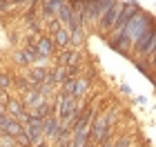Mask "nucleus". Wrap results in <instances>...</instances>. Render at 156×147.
Returning <instances> with one entry per match:
<instances>
[{
	"mask_svg": "<svg viewBox=\"0 0 156 147\" xmlns=\"http://www.w3.org/2000/svg\"><path fill=\"white\" fill-rule=\"evenodd\" d=\"M152 20H154V18H152V13H147V11H140L136 18H132L129 23L125 25L123 33H125V36L132 40V43H136V40H138L140 36H143V31H145L147 27L152 25Z\"/></svg>",
	"mask_w": 156,
	"mask_h": 147,
	"instance_id": "nucleus-1",
	"label": "nucleus"
},
{
	"mask_svg": "<svg viewBox=\"0 0 156 147\" xmlns=\"http://www.w3.org/2000/svg\"><path fill=\"white\" fill-rule=\"evenodd\" d=\"M140 11H143V7L138 5V0H127V2H123V9H120V16H118L112 33H120V31L125 29V25L129 23L132 18H136Z\"/></svg>",
	"mask_w": 156,
	"mask_h": 147,
	"instance_id": "nucleus-2",
	"label": "nucleus"
},
{
	"mask_svg": "<svg viewBox=\"0 0 156 147\" xmlns=\"http://www.w3.org/2000/svg\"><path fill=\"white\" fill-rule=\"evenodd\" d=\"M120 9H123V2H116L109 7L107 9V13H105V16L98 20V23H101V29H98V36L101 38H107L109 36V31L114 29V25H116V20H118V16H120Z\"/></svg>",
	"mask_w": 156,
	"mask_h": 147,
	"instance_id": "nucleus-3",
	"label": "nucleus"
},
{
	"mask_svg": "<svg viewBox=\"0 0 156 147\" xmlns=\"http://www.w3.org/2000/svg\"><path fill=\"white\" fill-rule=\"evenodd\" d=\"M116 0H89L87 2V25H98V20L107 13V9Z\"/></svg>",
	"mask_w": 156,
	"mask_h": 147,
	"instance_id": "nucleus-4",
	"label": "nucleus"
},
{
	"mask_svg": "<svg viewBox=\"0 0 156 147\" xmlns=\"http://www.w3.org/2000/svg\"><path fill=\"white\" fill-rule=\"evenodd\" d=\"M74 111H76V98L65 96V94H58V100H56V114H58L60 127L74 116Z\"/></svg>",
	"mask_w": 156,
	"mask_h": 147,
	"instance_id": "nucleus-5",
	"label": "nucleus"
},
{
	"mask_svg": "<svg viewBox=\"0 0 156 147\" xmlns=\"http://www.w3.org/2000/svg\"><path fill=\"white\" fill-rule=\"evenodd\" d=\"M154 40H156V18L152 20V25L143 31V36H140L136 43H134V51L140 54V56H145V54H147V49L154 45Z\"/></svg>",
	"mask_w": 156,
	"mask_h": 147,
	"instance_id": "nucleus-6",
	"label": "nucleus"
},
{
	"mask_svg": "<svg viewBox=\"0 0 156 147\" xmlns=\"http://www.w3.org/2000/svg\"><path fill=\"white\" fill-rule=\"evenodd\" d=\"M27 127L23 129L27 136H29V141L31 143H38L40 141V136H42V121H36V118H29L27 116Z\"/></svg>",
	"mask_w": 156,
	"mask_h": 147,
	"instance_id": "nucleus-7",
	"label": "nucleus"
},
{
	"mask_svg": "<svg viewBox=\"0 0 156 147\" xmlns=\"http://www.w3.org/2000/svg\"><path fill=\"white\" fill-rule=\"evenodd\" d=\"M0 131L2 134H7V136H13L16 138L20 131H23V125H20L16 118H11V116H5V121H2V125H0Z\"/></svg>",
	"mask_w": 156,
	"mask_h": 147,
	"instance_id": "nucleus-8",
	"label": "nucleus"
},
{
	"mask_svg": "<svg viewBox=\"0 0 156 147\" xmlns=\"http://www.w3.org/2000/svg\"><path fill=\"white\" fill-rule=\"evenodd\" d=\"M60 129H62V127H60V121H58V118L47 116L45 121H42V134H45L47 138H56Z\"/></svg>",
	"mask_w": 156,
	"mask_h": 147,
	"instance_id": "nucleus-9",
	"label": "nucleus"
},
{
	"mask_svg": "<svg viewBox=\"0 0 156 147\" xmlns=\"http://www.w3.org/2000/svg\"><path fill=\"white\" fill-rule=\"evenodd\" d=\"M47 76H49V72H47L45 67H34L31 72H29V76H27V80H29L31 87H40L42 82L47 80Z\"/></svg>",
	"mask_w": 156,
	"mask_h": 147,
	"instance_id": "nucleus-10",
	"label": "nucleus"
},
{
	"mask_svg": "<svg viewBox=\"0 0 156 147\" xmlns=\"http://www.w3.org/2000/svg\"><path fill=\"white\" fill-rule=\"evenodd\" d=\"M51 111H54V107L45 100V103H40L38 107H34L27 116H29V118H36V121H45L47 116H51Z\"/></svg>",
	"mask_w": 156,
	"mask_h": 147,
	"instance_id": "nucleus-11",
	"label": "nucleus"
},
{
	"mask_svg": "<svg viewBox=\"0 0 156 147\" xmlns=\"http://www.w3.org/2000/svg\"><path fill=\"white\" fill-rule=\"evenodd\" d=\"M7 109L11 111V118H23V121H27V114H25V107H23V103L16 100V98H7Z\"/></svg>",
	"mask_w": 156,
	"mask_h": 147,
	"instance_id": "nucleus-12",
	"label": "nucleus"
},
{
	"mask_svg": "<svg viewBox=\"0 0 156 147\" xmlns=\"http://www.w3.org/2000/svg\"><path fill=\"white\" fill-rule=\"evenodd\" d=\"M78 58H80L78 51H74V49H62L58 65H62V67H74V65H78Z\"/></svg>",
	"mask_w": 156,
	"mask_h": 147,
	"instance_id": "nucleus-13",
	"label": "nucleus"
},
{
	"mask_svg": "<svg viewBox=\"0 0 156 147\" xmlns=\"http://www.w3.org/2000/svg\"><path fill=\"white\" fill-rule=\"evenodd\" d=\"M54 36H56L54 45H58V47H62V49H69V47H72V33H69L65 27H62L60 31H56Z\"/></svg>",
	"mask_w": 156,
	"mask_h": 147,
	"instance_id": "nucleus-14",
	"label": "nucleus"
},
{
	"mask_svg": "<svg viewBox=\"0 0 156 147\" xmlns=\"http://www.w3.org/2000/svg\"><path fill=\"white\" fill-rule=\"evenodd\" d=\"M25 103L29 105V107H38L40 103H45V94H42L40 89H36V87H34L31 92H27V96H25Z\"/></svg>",
	"mask_w": 156,
	"mask_h": 147,
	"instance_id": "nucleus-15",
	"label": "nucleus"
},
{
	"mask_svg": "<svg viewBox=\"0 0 156 147\" xmlns=\"http://www.w3.org/2000/svg\"><path fill=\"white\" fill-rule=\"evenodd\" d=\"M36 49H38V54L45 58V56H49V54H54V40L51 38H40L38 40V45H36Z\"/></svg>",
	"mask_w": 156,
	"mask_h": 147,
	"instance_id": "nucleus-16",
	"label": "nucleus"
},
{
	"mask_svg": "<svg viewBox=\"0 0 156 147\" xmlns=\"http://www.w3.org/2000/svg\"><path fill=\"white\" fill-rule=\"evenodd\" d=\"M69 78V69L67 67H62V65H58L51 72V80H54V85H62V82H65Z\"/></svg>",
	"mask_w": 156,
	"mask_h": 147,
	"instance_id": "nucleus-17",
	"label": "nucleus"
},
{
	"mask_svg": "<svg viewBox=\"0 0 156 147\" xmlns=\"http://www.w3.org/2000/svg\"><path fill=\"white\" fill-rule=\"evenodd\" d=\"M87 89H89V80L87 78H76V87H74L72 98H83L87 94Z\"/></svg>",
	"mask_w": 156,
	"mask_h": 147,
	"instance_id": "nucleus-18",
	"label": "nucleus"
},
{
	"mask_svg": "<svg viewBox=\"0 0 156 147\" xmlns=\"http://www.w3.org/2000/svg\"><path fill=\"white\" fill-rule=\"evenodd\" d=\"M72 45L74 47L85 45V31H83V27H80V29H76V31H72Z\"/></svg>",
	"mask_w": 156,
	"mask_h": 147,
	"instance_id": "nucleus-19",
	"label": "nucleus"
},
{
	"mask_svg": "<svg viewBox=\"0 0 156 147\" xmlns=\"http://www.w3.org/2000/svg\"><path fill=\"white\" fill-rule=\"evenodd\" d=\"M62 89H60V94H65V96H72L74 94V87H76V78H67L65 82L60 85Z\"/></svg>",
	"mask_w": 156,
	"mask_h": 147,
	"instance_id": "nucleus-20",
	"label": "nucleus"
},
{
	"mask_svg": "<svg viewBox=\"0 0 156 147\" xmlns=\"http://www.w3.org/2000/svg\"><path fill=\"white\" fill-rule=\"evenodd\" d=\"M11 85H13V78H11V76H9V74H0V89L7 92Z\"/></svg>",
	"mask_w": 156,
	"mask_h": 147,
	"instance_id": "nucleus-21",
	"label": "nucleus"
},
{
	"mask_svg": "<svg viewBox=\"0 0 156 147\" xmlns=\"http://www.w3.org/2000/svg\"><path fill=\"white\" fill-rule=\"evenodd\" d=\"M16 145H20V147H31V141H29V136H27L25 131H20V134L16 136Z\"/></svg>",
	"mask_w": 156,
	"mask_h": 147,
	"instance_id": "nucleus-22",
	"label": "nucleus"
},
{
	"mask_svg": "<svg viewBox=\"0 0 156 147\" xmlns=\"http://www.w3.org/2000/svg\"><path fill=\"white\" fill-rule=\"evenodd\" d=\"M0 147H16V138L2 134V136H0Z\"/></svg>",
	"mask_w": 156,
	"mask_h": 147,
	"instance_id": "nucleus-23",
	"label": "nucleus"
},
{
	"mask_svg": "<svg viewBox=\"0 0 156 147\" xmlns=\"http://www.w3.org/2000/svg\"><path fill=\"white\" fill-rule=\"evenodd\" d=\"M132 145V136H118V141L114 143V147H129Z\"/></svg>",
	"mask_w": 156,
	"mask_h": 147,
	"instance_id": "nucleus-24",
	"label": "nucleus"
},
{
	"mask_svg": "<svg viewBox=\"0 0 156 147\" xmlns=\"http://www.w3.org/2000/svg\"><path fill=\"white\" fill-rule=\"evenodd\" d=\"M47 25H49V29H51L54 33L62 29V27H60V20H58V18H51V23H47Z\"/></svg>",
	"mask_w": 156,
	"mask_h": 147,
	"instance_id": "nucleus-25",
	"label": "nucleus"
},
{
	"mask_svg": "<svg viewBox=\"0 0 156 147\" xmlns=\"http://www.w3.org/2000/svg\"><path fill=\"white\" fill-rule=\"evenodd\" d=\"M145 56H147V60H150V65H152V60L156 58V40H154V45L147 49V54H145Z\"/></svg>",
	"mask_w": 156,
	"mask_h": 147,
	"instance_id": "nucleus-26",
	"label": "nucleus"
},
{
	"mask_svg": "<svg viewBox=\"0 0 156 147\" xmlns=\"http://www.w3.org/2000/svg\"><path fill=\"white\" fill-rule=\"evenodd\" d=\"M13 82H16L18 87H23V89H27V87H31V85H29V80H27V78H16Z\"/></svg>",
	"mask_w": 156,
	"mask_h": 147,
	"instance_id": "nucleus-27",
	"label": "nucleus"
},
{
	"mask_svg": "<svg viewBox=\"0 0 156 147\" xmlns=\"http://www.w3.org/2000/svg\"><path fill=\"white\" fill-rule=\"evenodd\" d=\"M120 92L123 94H132V89H129V85H120Z\"/></svg>",
	"mask_w": 156,
	"mask_h": 147,
	"instance_id": "nucleus-28",
	"label": "nucleus"
},
{
	"mask_svg": "<svg viewBox=\"0 0 156 147\" xmlns=\"http://www.w3.org/2000/svg\"><path fill=\"white\" fill-rule=\"evenodd\" d=\"M36 147H47V143H42V141H38V143H36Z\"/></svg>",
	"mask_w": 156,
	"mask_h": 147,
	"instance_id": "nucleus-29",
	"label": "nucleus"
},
{
	"mask_svg": "<svg viewBox=\"0 0 156 147\" xmlns=\"http://www.w3.org/2000/svg\"><path fill=\"white\" fill-rule=\"evenodd\" d=\"M152 69H154V72H156V58L152 60Z\"/></svg>",
	"mask_w": 156,
	"mask_h": 147,
	"instance_id": "nucleus-30",
	"label": "nucleus"
},
{
	"mask_svg": "<svg viewBox=\"0 0 156 147\" xmlns=\"http://www.w3.org/2000/svg\"><path fill=\"white\" fill-rule=\"evenodd\" d=\"M2 121H5V116H2V111H0V125H2Z\"/></svg>",
	"mask_w": 156,
	"mask_h": 147,
	"instance_id": "nucleus-31",
	"label": "nucleus"
}]
</instances>
